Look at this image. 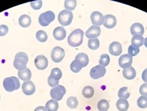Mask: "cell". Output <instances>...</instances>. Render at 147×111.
<instances>
[{
	"label": "cell",
	"mask_w": 147,
	"mask_h": 111,
	"mask_svg": "<svg viewBox=\"0 0 147 111\" xmlns=\"http://www.w3.org/2000/svg\"></svg>",
	"instance_id": "f6af8a7d"
},
{
	"label": "cell",
	"mask_w": 147,
	"mask_h": 111,
	"mask_svg": "<svg viewBox=\"0 0 147 111\" xmlns=\"http://www.w3.org/2000/svg\"><path fill=\"white\" fill-rule=\"evenodd\" d=\"M30 5L32 7L34 10H39L42 7V1H32L30 2Z\"/></svg>",
	"instance_id": "74e56055"
},
{
	"label": "cell",
	"mask_w": 147,
	"mask_h": 111,
	"mask_svg": "<svg viewBox=\"0 0 147 111\" xmlns=\"http://www.w3.org/2000/svg\"><path fill=\"white\" fill-rule=\"evenodd\" d=\"M67 106L71 109H75L78 106V101L75 97H70L66 101Z\"/></svg>",
	"instance_id": "83f0119b"
},
{
	"label": "cell",
	"mask_w": 147,
	"mask_h": 111,
	"mask_svg": "<svg viewBox=\"0 0 147 111\" xmlns=\"http://www.w3.org/2000/svg\"><path fill=\"white\" fill-rule=\"evenodd\" d=\"M143 41H144V38L142 36L136 35L133 36L131 42L133 46L139 48L143 44Z\"/></svg>",
	"instance_id": "cb8c5ba5"
},
{
	"label": "cell",
	"mask_w": 147,
	"mask_h": 111,
	"mask_svg": "<svg viewBox=\"0 0 147 111\" xmlns=\"http://www.w3.org/2000/svg\"><path fill=\"white\" fill-rule=\"evenodd\" d=\"M82 67V65L81 62L76 59L73 61L70 65V69L74 73L79 72Z\"/></svg>",
	"instance_id": "d4e9b609"
},
{
	"label": "cell",
	"mask_w": 147,
	"mask_h": 111,
	"mask_svg": "<svg viewBox=\"0 0 147 111\" xmlns=\"http://www.w3.org/2000/svg\"><path fill=\"white\" fill-rule=\"evenodd\" d=\"M18 75L19 78L24 81H28L31 78V72L30 69L26 68L22 71H19L18 72Z\"/></svg>",
	"instance_id": "d6986e66"
},
{
	"label": "cell",
	"mask_w": 147,
	"mask_h": 111,
	"mask_svg": "<svg viewBox=\"0 0 147 111\" xmlns=\"http://www.w3.org/2000/svg\"><path fill=\"white\" fill-rule=\"evenodd\" d=\"M66 35V31L61 26L55 28L53 31V36L58 41L63 40Z\"/></svg>",
	"instance_id": "e0dca14e"
},
{
	"label": "cell",
	"mask_w": 147,
	"mask_h": 111,
	"mask_svg": "<svg viewBox=\"0 0 147 111\" xmlns=\"http://www.w3.org/2000/svg\"><path fill=\"white\" fill-rule=\"evenodd\" d=\"M73 18V14L71 11L66 10H63L58 15L59 22L62 26H66L71 24Z\"/></svg>",
	"instance_id": "277c9868"
},
{
	"label": "cell",
	"mask_w": 147,
	"mask_h": 111,
	"mask_svg": "<svg viewBox=\"0 0 147 111\" xmlns=\"http://www.w3.org/2000/svg\"><path fill=\"white\" fill-rule=\"evenodd\" d=\"M104 19L103 26L108 29H111L115 27L117 24L116 18L113 15H105Z\"/></svg>",
	"instance_id": "5bb4252c"
},
{
	"label": "cell",
	"mask_w": 147,
	"mask_h": 111,
	"mask_svg": "<svg viewBox=\"0 0 147 111\" xmlns=\"http://www.w3.org/2000/svg\"><path fill=\"white\" fill-rule=\"evenodd\" d=\"M142 80L147 83V71L146 69H145L143 72V74H142Z\"/></svg>",
	"instance_id": "60d3db41"
},
{
	"label": "cell",
	"mask_w": 147,
	"mask_h": 111,
	"mask_svg": "<svg viewBox=\"0 0 147 111\" xmlns=\"http://www.w3.org/2000/svg\"><path fill=\"white\" fill-rule=\"evenodd\" d=\"M75 59L79 61L82 65L83 67H85L88 66L89 62L88 56L84 53H79L75 57Z\"/></svg>",
	"instance_id": "603a6c76"
},
{
	"label": "cell",
	"mask_w": 147,
	"mask_h": 111,
	"mask_svg": "<svg viewBox=\"0 0 147 111\" xmlns=\"http://www.w3.org/2000/svg\"><path fill=\"white\" fill-rule=\"evenodd\" d=\"M83 36L84 32L81 29L74 30L68 37V44L71 47H78L82 43Z\"/></svg>",
	"instance_id": "6da1fadb"
},
{
	"label": "cell",
	"mask_w": 147,
	"mask_h": 111,
	"mask_svg": "<svg viewBox=\"0 0 147 111\" xmlns=\"http://www.w3.org/2000/svg\"><path fill=\"white\" fill-rule=\"evenodd\" d=\"M59 108V104L55 100L51 99L47 102L45 108L48 111H57Z\"/></svg>",
	"instance_id": "7402d4cb"
},
{
	"label": "cell",
	"mask_w": 147,
	"mask_h": 111,
	"mask_svg": "<svg viewBox=\"0 0 147 111\" xmlns=\"http://www.w3.org/2000/svg\"><path fill=\"white\" fill-rule=\"evenodd\" d=\"M35 66L40 70L45 69L48 65V61L44 55L38 56L34 60Z\"/></svg>",
	"instance_id": "30bf717a"
},
{
	"label": "cell",
	"mask_w": 147,
	"mask_h": 111,
	"mask_svg": "<svg viewBox=\"0 0 147 111\" xmlns=\"http://www.w3.org/2000/svg\"><path fill=\"white\" fill-rule=\"evenodd\" d=\"M91 20L94 26H100L104 23V17L102 14L98 11H94L91 15Z\"/></svg>",
	"instance_id": "8fae6325"
},
{
	"label": "cell",
	"mask_w": 147,
	"mask_h": 111,
	"mask_svg": "<svg viewBox=\"0 0 147 111\" xmlns=\"http://www.w3.org/2000/svg\"><path fill=\"white\" fill-rule=\"evenodd\" d=\"M118 96L120 98H123V99H128L130 96V93L128 91V87H124L121 89H119Z\"/></svg>",
	"instance_id": "f546056e"
},
{
	"label": "cell",
	"mask_w": 147,
	"mask_h": 111,
	"mask_svg": "<svg viewBox=\"0 0 147 111\" xmlns=\"http://www.w3.org/2000/svg\"><path fill=\"white\" fill-rule=\"evenodd\" d=\"M110 61V59L109 56L107 54H103L100 57L99 63L100 65L106 67L107 66L109 65Z\"/></svg>",
	"instance_id": "1f68e13d"
},
{
	"label": "cell",
	"mask_w": 147,
	"mask_h": 111,
	"mask_svg": "<svg viewBox=\"0 0 147 111\" xmlns=\"http://www.w3.org/2000/svg\"><path fill=\"white\" fill-rule=\"evenodd\" d=\"M3 84L5 89L9 92L17 90L20 87L19 80L14 76L6 78L3 81Z\"/></svg>",
	"instance_id": "3957f363"
},
{
	"label": "cell",
	"mask_w": 147,
	"mask_h": 111,
	"mask_svg": "<svg viewBox=\"0 0 147 111\" xmlns=\"http://www.w3.org/2000/svg\"><path fill=\"white\" fill-rule=\"evenodd\" d=\"M116 107L120 111H127L129 108V104L127 99L119 98L117 102Z\"/></svg>",
	"instance_id": "ffe728a7"
},
{
	"label": "cell",
	"mask_w": 147,
	"mask_h": 111,
	"mask_svg": "<svg viewBox=\"0 0 147 111\" xmlns=\"http://www.w3.org/2000/svg\"><path fill=\"white\" fill-rule=\"evenodd\" d=\"M146 69V70H147V69Z\"/></svg>",
	"instance_id": "ee69618b"
},
{
	"label": "cell",
	"mask_w": 147,
	"mask_h": 111,
	"mask_svg": "<svg viewBox=\"0 0 147 111\" xmlns=\"http://www.w3.org/2000/svg\"><path fill=\"white\" fill-rule=\"evenodd\" d=\"M28 61L27 54L24 52H19L15 56L13 65L16 69L19 71H22L27 68L26 66Z\"/></svg>",
	"instance_id": "7a4b0ae2"
},
{
	"label": "cell",
	"mask_w": 147,
	"mask_h": 111,
	"mask_svg": "<svg viewBox=\"0 0 147 111\" xmlns=\"http://www.w3.org/2000/svg\"><path fill=\"white\" fill-rule=\"evenodd\" d=\"M77 2L75 0H67L65 1L64 6L67 11H72L74 10L76 7Z\"/></svg>",
	"instance_id": "4dcf8cb0"
},
{
	"label": "cell",
	"mask_w": 147,
	"mask_h": 111,
	"mask_svg": "<svg viewBox=\"0 0 147 111\" xmlns=\"http://www.w3.org/2000/svg\"><path fill=\"white\" fill-rule=\"evenodd\" d=\"M140 48L138 47H136L133 46L132 45L129 46L128 48V54L132 56H136L140 53Z\"/></svg>",
	"instance_id": "d590c367"
},
{
	"label": "cell",
	"mask_w": 147,
	"mask_h": 111,
	"mask_svg": "<svg viewBox=\"0 0 147 111\" xmlns=\"http://www.w3.org/2000/svg\"><path fill=\"white\" fill-rule=\"evenodd\" d=\"M101 34V29L99 26H92L85 33L86 36L89 39L97 38Z\"/></svg>",
	"instance_id": "4fadbf2b"
},
{
	"label": "cell",
	"mask_w": 147,
	"mask_h": 111,
	"mask_svg": "<svg viewBox=\"0 0 147 111\" xmlns=\"http://www.w3.org/2000/svg\"><path fill=\"white\" fill-rule=\"evenodd\" d=\"M55 19V14L49 11L42 14L39 17V23L42 26H47Z\"/></svg>",
	"instance_id": "5b68a950"
},
{
	"label": "cell",
	"mask_w": 147,
	"mask_h": 111,
	"mask_svg": "<svg viewBox=\"0 0 147 111\" xmlns=\"http://www.w3.org/2000/svg\"><path fill=\"white\" fill-rule=\"evenodd\" d=\"M82 95L86 98H90L94 95V89L91 86H86L82 89Z\"/></svg>",
	"instance_id": "4316f807"
},
{
	"label": "cell",
	"mask_w": 147,
	"mask_h": 111,
	"mask_svg": "<svg viewBox=\"0 0 147 111\" xmlns=\"http://www.w3.org/2000/svg\"><path fill=\"white\" fill-rule=\"evenodd\" d=\"M65 51L63 48L60 47H55L51 53V57L52 59L54 62L59 63L61 62L64 57H65Z\"/></svg>",
	"instance_id": "52a82bcc"
},
{
	"label": "cell",
	"mask_w": 147,
	"mask_h": 111,
	"mask_svg": "<svg viewBox=\"0 0 147 111\" xmlns=\"http://www.w3.org/2000/svg\"><path fill=\"white\" fill-rule=\"evenodd\" d=\"M137 105L142 109L147 108V97L144 96L140 97L137 100Z\"/></svg>",
	"instance_id": "836d02e7"
},
{
	"label": "cell",
	"mask_w": 147,
	"mask_h": 111,
	"mask_svg": "<svg viewBox=\"0 0 147 111\" xmlns=\"http://www.w3.org/2000/svg\"><path fill=\"white\" fill-rule=\"evenodd\" d=\"M132 62V57L128 54H125L121 56L119 59L118 63L121 67L126 69L131 67Z\"/></svg>",
	"instance_id": "9c48e42d"
},
{
	"label": "cell",
	"mask_w": 147,
	"mask_h": 111,
	"mask_svg": "<svg viewBox=\"0 0 147 111\" xmlns=\"http://www.w3.org/2000/svg\"><path fill=\"white\" fill-rule=\"evenodd\" d=\"M144 29L143 25L140 23H135L131 27V33L133 36L138 35L142 36L144 34Z\"/></svg>",
	"instance_id": "2e32d148"
},
{
	"label": "cell",
	"mask_w": 147,
	"mask_h": 111,
	"mask_svg": "<svg viewBox=\"0 0 147 111\" xmlns=\"http://www.w3.org/2000/svg\"><path fill=\"white\" fill-rule=\"evenodd\" d=\"M8 32V28L7 26L4 25L0 26V36H5Z\"/></svg>",
	"instance_id": "f35d334b"
},
{
	"label": "cell",
	"mask_w": 147,
	"mask_h": 111,
	"mask_svg": "<svg viewBox=\"0 0 147 111\" xmlns=\"http://www.w3.org/2000/svg\"><path fill=\"white\" fill-rule=\"evenodd\" d=\"M123 77L127 80H133L136 76V72L133 67L124 69L123 71Z\"/></svg>",
	"instance_id": "ac0fdd59"
},
{
	"label": "cell",
	"mask_w": 147,
	"mask_h": 111,
	"mask_svg": "<svg viewBox=\"0 0 147 111\" xmlns=\"http://www.w3.org/2000/svg\"><path fill=\"white\" fill-rule=\"evenodd\" d=\"M140 93L144 96L147 97V83L143 84L140 89Z\"/></svg>",
	"instance_id": "ab89813d"
},
{
	"label": "cell",
	"mask_w": 147,
	"mask_h": 111,
	"mask_svg": "<svg viewBox=\"0 0 147 111\" xmlns=\"http://www.w3.org/2000/svg\"><path fill=\"white\" fill-rule=\"evenodd\" d=\"M100 42L98 38L89 39L88 41V47L90 49L96 50L99 48Z\"/></svg>",
	"instance_id": "f1b7e54d"
},
{
	"label": "cell",
	"mask_w": 147,
	"mask_h": 111,
	"mask_svg": "<svg viewBox=\"0 0 147 111\" xmlns=\"http://www.w3.org/2000/svg\"><path fill=\"white\" fill-rule=\"evenodd\" d=\"M22 89L23 93L27 96L33 95L36 91L35 85L30 81L24 82L22 84Z\"/></svg>",
	"instance_id": "7c38bea8"
},
{
	"label": "cell",
	"mask_w": 147,
	"mask_h": 111,
	"mask_svg": "<svg viewBox=\"0 0 147 111\" xmlns=\"http://www.w3.org/2000/svg\"><path fill=\"white\" fill-rule=\"evenodd\" d=\"M48 84L51 86V87H56L57 86H58L59 84V80H57L55 78H54L51 76H49L48 79Z\"/></svg>",
	"instance_id": "8d00e7d4"
},
{
	"label": "cell",
	"mask_w": 147,
	"mask_h": 111,
	"mask_svg": "<svg viewBox=\"0 0 147 111\" xmlns=\"http://www.w3.org/2000/svg\"><path fill=\"white\" fill-rule=\"evenodd\" d=\"M34 111H48L47 110V109L45 108V107H43V106H39L37 107Z\"/></svg>",
	"instance_id": "b9f144b4"
},
{
	"label": "cell",
	"mask_w": 147,
	"mask_h": 111,
	"mask_svg": "<svg viewBox=\"0 0 147 111\" xmlns=\"http://www.w3.org/2000/svg\"><path fill=\"white\" fill-rule=\"evenodd\" d=\"M144 44L145 45V46L147 48V37L145 38L144 39Z\"/></svg>",
	"instance_id": "7bdbcfd3"
},
{
	"label": "cell",
	"mask_w": 147,
	"mask_h": 111,
	"mask_svg": "<svg viewBox=\"0 0 147 111\" xmlns=\"http://www.w3.org/2000/svg\"><path fill=\"white\" fill-rule=\"evenodd\" d=\"M31 18L28 15H22L19 18V24L22 27H28L30 25Z\"/></svg>",
	"instance_id": "44dd1931"
},
{
	"label": "cell",
	"mask_w": 147,
	"mask_h": 111,
	"mask_svg": "<svg viewBox=\"0 0 147 111\" xmlns=\"http://www.w3.org/2000/svg\"><path fill=\"white\" fill-rule=\"evenodd\" d=\"M65 93L66 89L61 85H58L55 87H53L51 91V97L57 101L61 100Z\"/></svg>",
	"instance_id": "8992f818"
},
{
	"label": "cell",
	"mask_w": 147,
	"mask_h": 111,
	"mask_svg": "<svg viewBox=\"0 0 147 111\" xmlns=\"http://www.w3.org/2000/svg\"><path fill=\"white\" fill-rule=\"evenodd\" d=\"M122 51V45L118 42H113L109 47V52L113 56H119Z\"/></svg>",
	"instance_id": "9a60e30c"
},
{
	"label": "cell",
	"mask_w": 147,
	"mask_h": 111,
	"mask_svg": "<svg viewBox=\"0 0 147 111\" xmlns=\"http://www.w3.org/2000/svg\"><path fill=\"white\" fill-rule=\"evenodd\" d=\"M106 72L105 67L100 65L92 68L90 71V76L92 78L97 80L105 76Z\"/></svg>",
	"instance_id": "ba28073f"
},
{
	"label": "cell",
	"mask_w": 147,
	"mask_h": 111,
	"mask_svg": "<svg viewBox=\"0 0 147 111\" xmlns=\"http://www.w3.org/2000/svg\"><path fill=\"white\" fill-rule=\"evenodd\" d=\"M51 76L54 78L59 80L62 77V72L58 68H54L51 71Z\"/></svg>",
	"instance_id": "e575fe53"
},
{
	"label": "cell",
	"mask_w": 147,
	"mask_h": 111,
	"mask_svg": "<svg viewBox=\"0 0 147 111\" xmlns=\"http://www.w3.org/2000/svg\"><path fill=\"white\" fill-rule=\"evenodd\" d=\"M36 38L40 42H45L47 40L48 36L45 31L40 30L36 33Z\"/></svg>",
	"instance_id": "d6a6232c"
},
{
	"label": "cell",
	"mask_w": 147,
	"mask_h": 111,
	"mask_svg": "<svg viewBox=\"0 0 147 111\" xmlns=\"http://www.w3.org/2000/svg\"><path fill=\"white\" fill-rule=\"evenodd\" d=\"M110 107L109 102L106 99H101L97 104V108L99 111H107Z\"/></svg>",
	"instance_id": "484cf974"
}]
</instances>
